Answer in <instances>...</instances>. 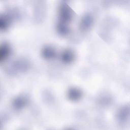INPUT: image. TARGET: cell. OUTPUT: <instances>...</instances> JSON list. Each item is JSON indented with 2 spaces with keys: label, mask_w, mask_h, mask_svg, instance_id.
Masks as SVG:
<instances>
[{
  "label": "cell",
  "mask_w": 130,
  "mask_h": 130,
  "mask_svg": "<svg viewBox=\"0 0 130 130\" xmlns=\"http://www.w3.org/2000/svg\"><path fill=\"white\" fill-rule=\"evenodd\" d=\"M74 59V54L70 50H65L61 53V59L62 62L69 63L73 61Z\"/></svg>",
  "instance_id": "8992f818"
},
{
  "label": "cell",
  "mask_w": 130,
  "mask_h": 130,
  "mask_svg": "<svg viewBox=\"0 0 130 130\" xmlns=\"http://www.w3.org/2000/svg\"><path fill=\"white\" fill-rule=\"evenodd\" d=\"M57 29L58 32L62 35H66L69 32V28L67 24L59 22L57 24Z\"/></svg>",
  "instance_id": "30bf717a"
},
{
  "label": "cell",
  "mask_w": 130,
  "mask_h": 130,
  "mask_svg": "<svg viewBox=\"0 0 130 130\" xmlns=\"http://www.w3.org/2000/svg\"><path fill=\"white\" fill-rule=\"evenodd\" d=\"M129 116V107L124 106L122 107L118 113V118L121 122H124L126 120Z\"/></svg>",
  "instance_id": "ba28073f"
},
{
  "label": "cell",
  "mask_w": 130,
  "mask_h": 130,
  "mask_svg": "<svg viewBox=\"0 0 130 130\" xmlns=\"http://www.w3.org/2000/svg\"><path fill=\"white\" fill-rule=\"evenodd\" d=\"M11 48L10 46L6 43L1 45L0 49V60L3 62L11 54Z\"/></svg>",
  "instance_id": "277c9868"
},
{
  "label": "cell",
  "mask_w": 130,
  "mask_h": 130,
  "mask_svg": "<svg viewBox=\"0 0 130 130\" xmlns=\"http://www.w3.org/2000/svg\"><path fill=\"white\" fill-rule=\"evenodd\" d=\"M42 54L43 57L46 59H52L56 56V51L52 47L47 46L43 48Z\"/></svg>",
  "instance_id": "5b68a950"
},
{
  "label": "cell",
  "mask_w": 130,
  "mask_h": 130,
  "mask_svg": "<svg viewBox=\"0 0 130 130\" xmlns=\"http://www.w3.org/2000/svg\"><path fill=\"white\" fill-rule=\"evenodd\" d=\"M60 23L67 24L72 18V13L70 8L66 4L61 5L59 11Z\"/></svg>",
  "instance_id": "6da1fadb"
},
{
  "label": "cell",
  "mask_w": 130,
  "mask_h": 130,
  "mask_svg": "<svg viewBox=\"0 0 130 130\" xmlns=\"http://www.w3.org/2000/svg\"><path fill=\"white\" fill-rule=\"evenodd\" d=\"M10 24V20L6 16H2L0 19V28L1 30H5Z\"/></svg>",
  "instance_id": "9c48e42d"
},
{
  "label": "cell",
  "mask_w": 130,
  "mask_h": 130,
  "mask_svg": "<svg viewBox=\"0 0 130 130\" xmlns=\"http://www.w3.org/2000/svg\"><path fill=\"white\" fill-rule=\"evenodd\" d=\"M92 23V17L89 15H85L82 18L80 21V28L82 31H86L91 27Z\"/></svg>",
  "instance_id": "7a4b0ae2"
},
{
  "label": "cell",
  "mask_w": 130,
  "mask_h": 130,
  "mask_svg": "<svg viewBox=\"0 0 130 130\" xmlns=\"http://www.w3.org/2000/svg\"><path fill=\"white\" fill-rule=\"evenodd\" d=\"M68 98L72 101H76L79 100L82 96V92L80 89L77 88H70L67 93Z\"/></svg>",
  "instance_id": "3957f363"
},
{
  "label": "cell",
  "mask_w": 130,
  "mask_h": 130,
  "mask_svg": "<svg viewBox=\"0 0 130 130\" xmlns=\"http://www.w3.org/2000/svg\"><path fill=\"white\" fill-rule=\"evenodd\" d=\"M27 103V100L24 96H19L16 98L13 101V106L16 109L20 110L24 108Z\"/></svg>",
  "instance_id": "52a82bcc"
}]
</instances>
